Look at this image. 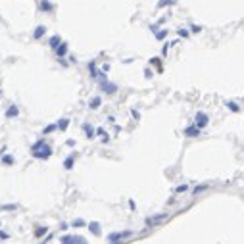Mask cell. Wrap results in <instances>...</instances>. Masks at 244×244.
Here are the masks:
<instances>
[{"label": "cell", "instance_id": "obj_1", "mask_svg": "<svg viewBox=\"0 0 244 244\" xmlns=\"http://www.w3.org/2000/svg\"><path fill=\"white\" fill-rule=\"evenodd\" d=\"M33 156L37 160H46L52 156V148L48 144H44V138H40L37 144H33Z\"/></svg>", "mask_w": 244, "mask_h": 244}, {"label": "cell", "instance_id": "obj_2", "mask_svg": "<svg viewBox=\"0 0 244 244\" xmlns=\"http://www.w3.org/2000/svg\"><path fill=\"white\" fill-rule=\"evenodd\" d=\"M208 121H210V117H208L204 112H198V113H196V117H194V125L198 127V129L206 127V125H208Z\"/></svg>", "mask_w": 244, "mask_h": 244}, {"label": "cell", "instance_id": "obj_3", "mask_svg": "<svg viewBox=\"0 0 244 244\" xmlns=\"http://www.w3.org/2000/svg\"><path fill=\"white\" fill-rule=\"evenodd\" d=\"M100 87H102V90H106L108 94H113V92L117 90V87L113 85V83H108V81H102L100 83Z\"/></svg>", "mask_w": 244, "mask_h": 244}, {"label": "cell", "instance_id": "obj_4", "mask_svg": "<svg viewBox=\"0 0 244 244\" xmlns=\"http://www.w3.org/2000/svg\"><path fill=\"white\" fill-rule=\"evenodd\" d=\"M44 33H46V27H44V25H39V27H35V33H33V39H35V40L43 39V37H44Z\"/></svg>", "mask_w": 244, "mask_h": 244}, {"label": "cell", "instance_id": "obj_5", "mask_svg": "<svg viewBox=\"0 0 244 244\" xmlns=\"http://www.w3.org/2000/svg\"><path fill=\"white\" fill-rule=\"evenodd\" d=\"M185 135H186V137H200V129L198 127H186L185 129Z\"/></svg>", "mask_w": 244, "mask_h": 244}, {"label": "cell", "instance_id": "obj_6", "mask_svg": "<svg viewBox=\"0 0 244 244\" xmlns=\"http://www.w3.org/2000/svg\"><path fill=\"white\" fill-rule=\"evenodd\" d=\"M83 131H85V135H87V138H92V137H94V127H92V125H89V123H85V125H83Z\"/></svg>", "mask_w": 244, "mask_h": 244}, {"label": "cell", "instance_id": "obj_7", "mask_svg": "<svg viewBox=\"0 0 244 244\" xmlns=\"http://www.w3.org/2000/svg\"><path fill=\"white\" fill-rule=\"evenodd\" d=\"M48 44H50V48H58V46L62 44V40H60V35H54V37H50V40H48Z\"/></svg>", "mask_w": 244, "mask_h": 244}, {"label": "cell", "instance_id": "obj_8", "mask_svg": "<svg viewBox=\"0 0 244 244\" xmlns=\"http://www.w3.org/2000/svg\"><path fill=\"white\" fill-rule=\"evenodd\" d=\"M56 54H58V58H64L67 54V43H62L58 48H56Z\"/></svg>", "mask_w": 244, "mask_h": 244}, {"label": "cell", "instance_id": "obj_9", "mask_svg": "<svg viewBox=\"0 0 244 244\" xmlns=\"http://www.w3.org/2000/svg\"><path fill=\"white\" fill-rule=\"evenodd\" d=\"M19 113V110H17V106H15V104H12V106L8 108L6 110V117H15Z\"/></svg>", "mask_w": 244, "mask_h": 244}, {"label": "cell", "instance_id": "obj_10", "mask_svg": "<svg viewBox=\"0 0 244 244\" xmlns=\"http://www.w3.org/2000/svg\"><path fill=\"white\" fill-rule=\"evenodd\" d=\"M89 229H90V233H92V235L100 236V225H98L96 221H92V223H89Z\"/></svg>", "mask_w": 244, "mask_h": 244}, {"label": "cell", "instance_id": "obj_11", "mask_svg": "<svg viewBox=\"0 0 244 244\" xmlns=\"http://www.w3.org/2000/svg\"><path fill=\"white\" fill-rule=\"evenodd\" d=\"M89 71H90V77H100V71L96 69V62H90L89 64Z\"/></svg>", "mask_w": 244, "mask_h": 244}, {"label": "cell", "instance_id": "obj_12", "mask_svg": "<svg viewBox=\"0 0 244 244\" xmlns=\"http://www.w3.org/2000/svg\"><path fill=\"white\" fill-rule=\"evenodd\" d=\"M40 10H43V12H52L54 6H52V2H48V0H43V2H40Z\"/></svg>", "mask_w": 244, "mask_h": 244}, {"label": "cell", "instance_id": "obj_13", "mask_svg": "<svg viewBox=\"0 0 244 244\" xmlns=\"http://www.w3.org/2000/svg\"><path fill=\"white\" fill-rule=\"evenodd\" d=\"M100 104H102V98H100V96H94V98L89 102V106L92 108V110H96V108H100Z\"/></svg>", "mask_w": 244, "mask_h": 244}, {"label": "cell", "instance_id": "obj_14", "mask_svg": "<svg viewBox=\"0 0 244 244\" xmlns=\"http://www.w3.org/2000/svg\"><path fill=\"white\" fill-rule=\"evenodd\" d=\"M67 127H69V119H67V117H64V119L58 121V129H60V131H65Z\"/></svg>", "mask_w": 244, "mask_h": 244}, {"label": "cell", "instance_id": "obj_15", "mask_svg": "<svg viewBox=\"0 0 244 244\" xmlns=\"http://www.w3.org/2000/svg\"><path fill=\"white\" fill-rule=\"evenodd\" d=\"M14 162H15V160H14V156H10V154L2 156V163H4V165H12Z\"/></svg>", "mask_w": 244, "mask_h": 244}, {"label": "cell", "instance_id": "obj_16", "mask_svg": "<svg viewBox=\"0 0 244 244\" xmlns=\"http://www.w3.org/2000/svg\"><path fill=\"white\" fill-rule=\"evenodd\" d=\"M46 231H48L46 227H35V236H37V238H40L43 235H46Z\"/></svg>", "mask_w": 244, "mask_h": 244}, {"label": "cell", "instance_id": "obj_17", "mask_svg": "<svg viewBox=\"0 0 244 244\" xmlns=\"http://www.w3.org/2000/svg\"><path fill=\"white\" fill-rule=\"evenodd\" d=\"M225 106L229 108L231 112H238V110H240V108H238V104H236V102H225Z\"/></svg>", "mask_w": 244, "mask_h": 244}, {"label": "cell", "instance_id": "obj_18", "mask_svg": "<svg viewBox=\"0 0 244 244\" xmlns=\"http://www.w3.org/2000/svg\"><path fill=\"white\" fill-rule=\"evenodd\" d=\"M64 167H65V169H71V167H73V158H67L65 162H64Z\"/></svg>", "mask_w": 244, "mask_h": 244}, {"label": "cell", "instance_id": "obj_19", "mask_svg": "<svg viewBox=\"0 0 244 244\" xmlns=\"http://www.w3.org/2000/svg\"><path fill=\"white\" fill-rule=\"evenodd\" d=\"M169 4H175V0H160L158 6H160V8H163V6H169Z\"/></svg>", "mask_w": 244, "mask_h": 244}, {"label": "cell", "instance_id": "obj_20", "mask_svg": "<svg viewBox=\"0 0 244 244\" xmlns=\"http://www.w3.org/2000/svg\"><path fill=\"white\" fill-rule=\"evenodd\" d=\"M73 244H87V240L83 236H73Z\"/></svg>", "mask_w": 244, "mask_h": 244}, {"label": "cell", "instance_id": "obj_21", "mask_svg": "<svg viewBox=\"0 0 244 244\" xmlns=\"http://www.w3.org/2000/svg\"><path fill=\"white\" fill-rule=\"evenodd\" d=\"M165 35H167V31H165V29H163V31H158V33H156V39H158V40H162V39L165 37Z\"/></svg>", "mask_w": 244, "mask_h": 244}, {"label": "cell", "instance_id": "obj_22", "mask_svg": "<svg viewBox=\"0 0 244 244\" xmlns=\"http://www.w3.org/2000/svg\"><path fill=\"white\" fill-rule=\"evenodd\" d=\"M62 244H73V236H64L62 238Z\"/></svg>", "mask_w": 244, "mask_h": 244}, {"label": "cell", "instance_id": "obj_23", "mask_svg": "<svg viewBox=\"0 0 244 244\" xmlns=\"http://www.w3.org/2000/svg\"><path fill=\"white\" fill-rule=\"evenodd\" d=\"M177 35H179V37H183V39H186V37H189V31H185V29H179V31H177Z\"/></svg>", "mask_w": 244, "mask_h": 244}, {"label": "cell", "instance_id": "obj_24", "mask_svg": "<svg viewBox=\"0 0 244 244\" xmlns=\"http://www.w3.org/2000/svg\"><path fill=\"white\" fill-rule=\"evenodd\" d=\"M71 225H73V227H83V225H85V221H83V219H75Z\"/></svg>", "mask_w": 244, "mask_h": 244}, {"label": "cell", "instance_id": "obj_25", "mask_svg": "<svg viewBox=\"0 0 244 244\" xmlns=\"http://www.w3.org/2000/svg\"><path fill=\"white\" fill-rule=\"evenodd\" d=\"M56 127H58V125H48V127L44 129V135H48V133H52V131H54Z\"/></svg>", "mask_w": 244, "mask_h": 244}, {"label": "cell", "instance_id": "obj_26", "mask_svg": "<svg viewBox=\"0 0 244 244\" xmlns=\"http://www.w3.org/2000/svg\"><path fill=\"white\" fill-rule=\"evenodd\" d=\"M186 189H189V186H186V185H179V186H177V192H185Z\"/></svg>", "mask_w": 244, "mask_h": 244}, {"label": "cell", "instance_id": "obj_27", "mask_svg": "<svg viewBox=\"0 0 244 244\" xmlns=\"http://www.w3.org/2000/svg\"><path fill=\"white\" fill-rule=\"evenodd\" d=\"M190 31H192V33H198L200 27H198V25H192V27H190Z\"/></svg>", "mask_w": 244, "mask_h": 244}, {"label": "cell", "instance_id": "obj_28", "mask_svg": "<svg viewBox=\"0 0 244 244\" xmlns=\"http://www.w3.org/2000/svg\"><path fill=\"white\" fill-rule=\"evenodd\" d=\"M15 208H17V206H15V204H14V206H4V208H2V210H15Z\"/></svg>", "mask_w": 244, "mask_h": 244}]
</instances>
